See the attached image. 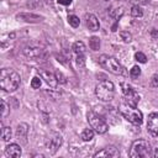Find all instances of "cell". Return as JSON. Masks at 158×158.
I'll list each match as a JSON object with an SVG mask.
<instances>
[{"label": "cell", "mask_w": 158, "mask_h": 158, "mask_svg": "<svg viewBox=\"0 0 158 158\" xmlns=\"http://www.w3.org/2000/svg\"><path fill=\"white\" fill-rule=\"evenodd\" d=\"M21 83L20 74L16 73L14 69L10 68H4L0 72V86L4 91L12 93L15 91Z\"/></svg>", "instance_id": "1"}, {"label": "cell", "mask_w": 158, "mask_h": 158, "mask_svg": "<svg viewBox=\"0 0 158 158\" xmlns=\"http://www.w3.org/2000/svg\"><path fill=\"white\" fill-rule=\"evenodd\" d=\"M99 64L102 68L107 69L110 73L115 74V75H125V74H127L125 67H122L121 63L114 57H109L106 54H101L99 57Z\"/></svg>", "instance_id": "2"}, {"label": "cell", "mask_w": 158, "mask_h": 158, "mask_svg": "<svg viewBox=\"0 0 158 158\" xmlns=\"http://www.w3.org/2000/svg\"><path fill=\"white\" fill-rule=\"evenodd\" d=\"M130 157L132 158H148L152 157V147L146 139H136L130 148Z\"/></svg>", "instance_id": "3"}, {"label": "cell", "mask_w": 158, "mask_h": 158, "mask_svg": "<svg viewBox=\"0 0 158 158\" xmlns=\"http://www.w3.org/2000/svg\"><path fill=\"white\" fill-rule=\"evenodd\" d=\"M95 94L101 101H111L115 96V85L110 80H101L95 86Z\"/></svg>", "instance_id": "4"}, {"label": "cell", "mask_w": 158, "mask_h": 158, "mask_svg": "<svg viewBox=\"0 0 158 158\" xmlns=\"http://www.w3.org/2000/svg\"><path fill=\"white\" fill-rule=\"evenodd\" d=\"M120 112H121V115L128 122H131L133 125H141L143 122V115H142V112L138 109H136L135 106L128 105L127 102H123L120 106Z\"/></svg>", "instance_id": "5"}, {"label": "cell", "mask_w": 158, "mask_h": 158, "mask_svg": "<svg viewBox=\"0 0 158 158\" xmlns=\"http://www.w3.org/2000/svg\"><path fill=\"white\" fill-rule=\"evenodd\" d=\"M86 118H88V122L90 125V127L96 132V133H106L107 130H109V125L105 122L104 118H101L96 112L94 111H89L86 114Z\"/></svg>", "instance_id": "6"}, {"label": "cell", "mask_w": 158, "mask_h": 158, "mask_svg": "<svg viewBox=\"0 0 158 158\" xmlns=\"http://www.w3.org/2000/svg\"><path fill=\"white\" fill-rule=\"evenodd\" d=\"M62 143H63V138H62V136H60L58 132H51V133L47 136L46 141H44L46 149H47L51 154H54V153L58 151V148L62 146Z\"/></svg>", "instance_id": "7"}, {"label": "cell", "mask_w": 158, "mask_h": 158, "mask_svg": "<svg viewBox=\"0 0 158 158\" xmlns=\"http://www.w3.org/2000/svg\"><path fill=\"white\" fill-rule=\"evenodd\" d=\"M121 89L125 95V102H127L131 106H137L139 101V95L136 93V90L127 83H121Z\"/></svg>", "instance_id": "8"}, {"label": "cell", "mask_w": 158, "mask_h": 158, "mask_svg": "<svg viewBox=\"0 0 158 158\" xmlns=\"http://www.w3.org/2000/svg\"><path fill=\"white\" fill-rule=\"evenodd\" d=\"M147 131L153 136V137H158V114L153 112L148 116V121H147Z\"/></svg>", "instance_id": "9"}, {"label": "cell", "mask_w": 158, "mask_h": 158, "mask_svg": "<svg viewBox=\"0 0 158 158\" xmlns=\"http://www.w3.org/2000/svg\"><path fill=\"white\" fill-rule=\"evenodd\" d=\"M95 158L98 157H105V158H117L120 157V152L116 147L114 146H109V147H105L102 148L101 151H98L95 154H94Z\"/></svg>", "instance_id": "10"}, {"label": "cell", "mask_w": 158, "mask_h": 158, "mask_svg": "<svg viewBox=\"0 0 158 158\" xmlns=\"http://www.w3.org/2000/svg\"><path fill=\"white\" fill-rule=\"evenodd\" d=\"M23 53H25L26 57H28V58H31V59H40V58L44 57V54H46V52H44L43 48L32 47V46L26 47V48L23 49Z\"/></svg>", "instance_id": "11"}, {"label": "cell", "mask_w": 158, "mask_h": 158, "mask_svg": "<svg viewBox=\"0 0 158 158\" xmlns=\"http://www.w3.org/2000/svg\"><path fill=\"white\" fill-rule=\"evenodd\" d=\"M28 125L25 123V122H21L17 125V128H16V139H19L20 142L22 143H26L27 142V135H28Z\"/></svg>", "instance_id": "12"}, {"label": "cell", "mask_w": 158, "mask_h": 158, "mask_svg": "<svg viewBox=\"0 0 158 158\" xmlns=\"http://www.w3.org/2000/svg\"><path fill=\"white\" fill-rule=\"evenodd\" d=\"M40 75H41V78H42L51 88H53V89L59 84L58 80H57V78H56V74L51 73L49 70H43V69H41V70H40Z\"/></svg>", "instance_id": "13"}, {"label": "cell", "mask_w": 158, "mask_h": 158, "mask_svg": "<svg viewBox=\"0 0 158 158\" xmlns=\"http://www.w3.org/2000/svg\"><path fill=\"white\" fill-rule=\"evenodd\" d=\"M21 153H22L21 147L16 143H10L5 148V156L9 158H19V157H21Z\"/></svg>", "instance_id": "14"}, {"label": "cell", "mask_w": 158, "mask_h": 158, "mask_svg": "<svg viewBox=\"0 0 158 158\" xmlns=\"http://www.w3.org/2000/svg\"><path fill=\"white\" fill-rule=\"evenodd\" d=\"M85 26L90 31H98L100 28V23H99L98 17L93 14H85Z\"/></svg>", "instance_id": "15"}, {"label": "cell", "mask_w": 158, "mask_h": 158, "mask_svg": "<svg viewBox=\"0 0 158 158\" xmlns=\"http://www.w3.org/2000/svg\"><path fill=\"white\" fill-rule=\"evenodd\" d=\"M123 12H125V9H123L122 5H114V6H111L110 10H109L110 17H112V19H115V20H118V19L123 15Z\"/></svg>", "instance_id": "16"}, {"label": "cell", "mask_w": 158, "mask_h": 158, "mask_svg": "<svg viewBox=\"0 0 158 158\" xmlns=\"http://www.w3.org/2000/svg\"><path fill=\"white\" fill-rule=\"evenodd\" d=\"M17 19H21L22 21H26V22H40L43 20L42 16H38L35 14H27V12L17 15Z\"/></svg>", "instance_id": "17"}, {"label": "cell", "mask_w": 158, "mask_h": 158, "mask_svg": "<svg viewBox=\"0 0 158 158\" xmlns=\"http://www.w3.org/2000/svg\"><path fill=\"white\" fill-rule=\"evenodd\" d=\"M72 49H73V52H74L75 54H84L86 48H85V44H84L83 41H77V42L73 43Z\"/></svg>", "instance_id": "18"}, {"label": "cell", "mask_w": 158, "mask_h": 158, "mask_svg": "<svg viewBox=\"0 0 158 158\" xmlns=\"http://www.w3.org/2000/svg\"><path fill=\"white\" fill-rule=\"evenodd\" d=\"M12 137V131H11V127L9 126H5L1 128V138L4 142H9Z\"/></svg>", "instance_id": "19"}, {"label": "cell", "mask_w": 158, "mask_h": 158, "mask_svg": "<svg viewBox=\"0 0 158 158\" xmlns=\"http://www.w3.org/2000/svg\"><path fill=\"white\" fill-rule=\"evenodd\" d=\"M80 138L84 141V142H89L94 138V130L93 128H85L81 135H80Z\"/></svg>", "instance_id": "20"}, {"label": "cell", "mask_w": 158, "mask_h": 158, "mask_svg": "<svg viewBox=\"0 0 158 158\" xmlns=\"http://www.w3.org/2000/svg\"><path fill=\"white\" fill-rule=\"evenodd\" d=\"M89 47H90L93 51H98V49L100 48V38L96 37V36L90 37V40H89Z\"/></svg>", "instance_id": "21"}, {"label": "cell", "mask_w": 158, "mask_h": 158, "mask_svg": "<svg viewBox=\"0 0 158 158\" xmlns=\"http://www.w3.org/2000/svg\"><path fill=\"white\" fill-rule=\"evenodd\" d=\"M131 15L133 17H142L143 16V9L141 7V5H133L131 9Z\"/></svg>", "instance_id": "22"}, {"label": "cell", "mask_w": 158, "mask_h": 158, "mask_svg": "<svg viewBox=\"0 0 158 158\" xmlns=\"http://www.w3.org/2000/svg\"><path fill=\"white\" fill-rule=\"evenodd\" d=\"M10 114V106L6 104L5 100H1V117L5 118Z\"/></svg>", "instance_id": "23"}, {"label": "cell", "mask_w": 158, "mask_h": 158, "mask_svg": "<svg viewBox=\"0 0 158 158\" xmlns=\"http://www.w3.org/2000/svg\"><path fill=\"white\" fill-rule=\"evenodd\" d=\"M68 22H69V25H70L72 27H78L79 23H80V20H79V17L75 16V15H69V16H68Z\"/></svg>", "instance_id": "24"}, {"label": "cell", "mask_w": 158, "mask_h": 158, "mask_svg": "<svg viewBox=\"0 0 158 158\" xmlns=\"http://www.w3.org/2000/svg\"><path fill=\"white\" fill-rule=\"evenodd\" d=\"M120 37H121V40H123V42H131L132 41V35L128 31H121Z\"/></svg>", "instance_id": "25"}, {"label": "cell", "mask_w": 158, "mask_h": 158, "mask_svg": "<svg viewBox=\"0 0 158 158\" xmlns=\"http://www.w3.org/2000/svg\"><path fill=\"white\" fill-rule=\"evenodd\" d=\"M56 78H57V80H58V83L59 84H65L67 83V77L62 73V72H59V70H56Z\"/></svg>", "instance_id": "26"}, {"label": "cell", "mask_w": 158, "mask_h": 158, "mask_svg": "<svg viewBox=\"0 0 158 158\" xmlns=\"http://www.w3.org/2000/svg\"><path fill=\"white\" fill-rule=\"evenodd\" d=\"M130 75H131L132 78H138V77L141 75V68H139L138 65L132 67V69L130 70Z\"/></svg>", "instance_id": "27"}, {"label": "cell", "mask_w": 158, "mask_h": 158, "mask_svg": "<svg viewBox=\"0 0 158 158\" xmlns=\"http://www.w3.org/2000/svg\"><path fill=\"white\" fill-rule=\"evenodd\" d=\"M41 79L42 78H40V77L32 78V80H31V88L32 89H40V86H41Z\"/></svg>", "instance_id": "28"}, {"label": "cell", "mask_w": 158, "mask_h": 158, "mask_svg": "<svg viewBox=\"0 0 158 158\" xmlns=\"http://www.w3.org/2000/svg\"><path fill=\"white\" fill-rule=\"evenodd\" d=\"M135 58H136V60H138L139 63H146V62H147V57H146V54L142 53V52H137V53L135 54Z\"/></svg>", "instance_id": "29"}, {"label": "cell", "mask_w": 158, "mask_h": 158, "mask_svg": "<svg viewBox=\"0 0 158 158\" xmlns=\"http://www.w3.org/2000/svg\"><path fill=\"white\" fill-rule=\"evenodd\" d=\"M128 1L133 5H144V4H148L151 0H128Z\"/></svg>", "instance_id": "30"}, {"label": "cell", "mask_w": 158, "mask_h": 158, "mask_svg": "<svg viewBox=\"0 0 158 158\" xmlns=\"http://www.w3.org/2000/svg\"><path fill=\"white\" fill-rule=\"evenodd\" d=\"M84 54H77V64L78 65H80V67H83L84 65Z\"/></svg>", "instance_id": "31"}, {"label": "cell", "mask_w": 158, "mask_h": 158, "mask_svg": "<svg viewBox=\"0 0 158 158\" xmlns=\"http://www.w3.org/2000/svg\"><path fill=\"white\" fill-rule=\"evenodd\" d=\"M151 86H153V88H157L158 86V75L157 74H154L152 77V79H151Z\"/></svg>", "instance_id": "32"}, {"label": "cell", "mask_w": 158, "mask_h": 158, "mask_svg": "<svg viewBox=\"0 0 158 158\" xmlns=\"http://www.w3.org/2000/svg\"><path fill=\"white\" fill-rule=\"evenodd\" d=\"M152 157L158 158V144H157L154 148H152Z\"/></svg>", "instance_id": "33"}, {"label": "cell", "mask_w": 158, "mask_h": 158, "mask_svg": "<svg viewBox=\"0 0 158 158\" xmlns=\"http://www.w3.org/2000/svg\"><path fill=\"white\" fill-rule=\"evenodd\" d=\"M151 36H152L153 38H158V31H157L156 28H152V31H151Z\"/></svg>", "instance_id": "34"}]
</instances>
